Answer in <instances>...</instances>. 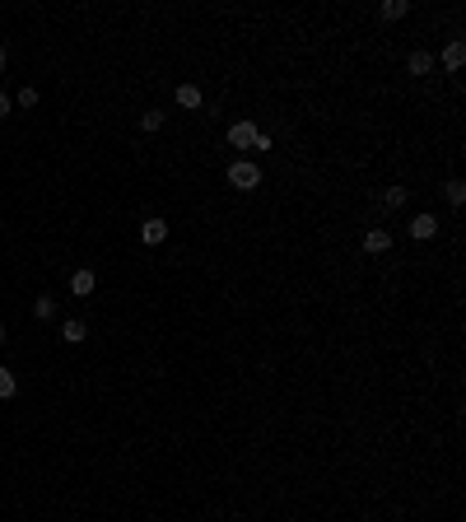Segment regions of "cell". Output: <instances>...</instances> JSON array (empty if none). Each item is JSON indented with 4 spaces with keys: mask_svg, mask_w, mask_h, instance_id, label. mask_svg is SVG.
<instances>
[{
    "mask_svg": "<svg viewBox=\"0 0 466 522\" xmlns=\"http://www.w3.org/2000/svg\"><path fill=\"white\" fill-rule=\"evenodd\" d=\"M229 182L238 191H252V187H261V168H256L252 159H238V164L229 168Z\"/></svg>",
    "mask_w": 466,
    "mask_h": 522,
    "instance_id": "obj_1",
    "label": "cell"
},
{
    "mask_svg": "<svg viewBox=\"0 0 466 522\" xmlns=\"http://www.w3.org/2000/svg\"><path fill=\"white\" fill-rule=\"evenodd\" d=\"M164 238H168V220H144L140 224V243L144 247H159Z\"/></svg>",
    "mask_w": 466,
    "mask_h": 522,
    "instance_id": "obj_2",
    "label": "cell"
},
{
    "mask_svg": "<svg viewBox=\"0 0 466 522\" xmlns=\"http://www.w3.org/2000/svg\"><path fill=\"white\" fill-rule=\"evenodd\" d=\"M93 289H98V276H93V271H75V276H70V294H75V299H89Z\"/></svg>",
    "mask_w": 466,
    "mask_h": 522,
    "instance_id": "obj_3",
    "label": "cell"
},
{
    "mask_svg": "<svg viewBox=\"0 0 466 522\" xmlns=\"http://www.w3.org/2000/svg\"><path fill=\"white\" fill-rule=\"evenodd\" d=\"M387 247H392V234H387V229H368V234H364V252H368V256H382Z\"/></svg>",
    "mask_w": 466,
    "mask_h": 522,
    "instance_id": "obj_4",
    "label": "cell"
},
{
    "mask_svg": "<svg viewBox=\"0 0 466 522\" xmlns=\"http://www.w3.org/2000/svg\"><path fill=\"white\" fill-rule=\"evenodd\" d=\"M252 140H256V126L252 122H233L229 126V144H233V149H247Z\"/></svg>",
    "mask_w": 466,
    "mask_h": 522,
    "instance_id": "obj_5",
    "label": "cell"
},
{
    "mask_svg": "<svg viewBox=\"0 0 466 522\" xmlns=\"http://www.w3.org/2000/svg\"><path fill=\"white\" fill-rule=\"evenodd\" d=\"M84 336H89V327L79 322V317H70V322H61V341H66V345H79V341H84Z\"/></svg>",
    "mask_w": 466,
    "mask_h": 522,
    "instance_id": "obj_6",
    "label": "cell"
},
{
    "mask_svg": "<svg viewBox=\"0 0 466 522\" xmlns=\"http://www.w3.org/2000/svg\"><path fill=\"white\" fill-rule=\"evenodd\" d=\"M443 66L448 70H462L466 66V42H448L443 47Z\"/></svg>",
    "mask_w": 466,
    "mask_h": 522,
    "instance_id": "obj_7",
    "label": "cell"
},
{
    "mask_svg": "<svg viewBox=\"0 0 466 522\" xmlns=\"http://www.w3.org/2000/svg\"><path fill=\"white\" fill-rule=\"evenodd\" d=\"M406 70H411V75H429V70H433V56L429 52H411V56H406Z\"/></svg>",
    "mask_w": 466,
    "mask_h": 522,
    "instance_id": "obj_8",
    "label": "cell"
},
{
    "mask_svg": "<svg viewBox=\"0 0 466 522\" xmlns=\"http://www.w3.org/2000/svg\"><path fill=\"white\" fill-rule=\"evenodd\" d=\"M411 234L415 238H433V234H438V220H433V215H415V220H411Z\"/></svg>",
    "mask_w": 466,
    "mask_h": 522,
    "instance_id": "obj_9",
    "label": "cell"
},
{
    "mask_svg": "<svg viewBox=\"0 0 466 522\" xmlns=\"http://www.w3.org/2000/svg\"><path fill=\"white\" fill-rule=\"evenodd\" d=\"M406 14H411L406 0H382V19H406Z\"/></svg>",
    "mask_w": 466,
    "mask_h": 522,
    "instance_id": "obj_10",
    "label": "cell"
},
{
    "mask_svg": "<svg viewBox=\"0 0 466 522\" xmlns=\"http://www.w3.org/2000/svg\"><path fill=\"white\" fill-rule=\"evenodd\" d=\"M178 103L182 108H200V89L196 84H178Z\"/></svg>",
    "mask_w": 466,
    "mask_h": 522,
    "instance_id": "obj_11",
    "label": "cell"
},
{
    "mask_svg": "<svg viewBox=\"0 0 466 522\" xmlns=\"http://www.w3.org/2000/svg\"><path fill=\"white\" fill-rule=\"evenodd\" d=\"M443 191H448V200H453V205H466V182H462V178H453Z\"/></svg>",
    "mask_w": 466,
    "mask_h": 522,
    "instance_id": "obj_12",
    "label": "cell"
},
{
    "mask_svg": "<svg viewBox=\"0 0 466 522\" xmlns=\"http://www.w3.org/2000/svg\"><path fill=\"white\" fill-rule=\"evenodd\" d=\"M159 126H164V112H159V108L140 112V131H159Z\"/></svg>",
    "mask_w": 466,
    "mask_h": 522,
    "instance_id": "obj_13",
    "label": "cell"
},
{
    "mask_svg": "<svg viewBox=\"0 0 466 522\" xmlns=\"http://www.w3.org/2000/svg\"><path fill=\"white\" fill-rule=\"evenodd\" d=\"M33 312L42 317V322H47V317H56V299H52V294H42V299L33 303Z\"/></svg>",
    "mask_w": 466,
    "mask_h": 522,
    "instance_id": "obj_14",
    "label": "cell"
},
{
    "mask_svg": "<svg viewBox=\"0 0 466 522\" xmlns=\"http://www.w3.org/2000/svg\"><path fill=\"white\" fill-rule=\"evenodd\" d=\"M14 103H19V108H38V89H33V84H23V89L14 93Z\"/></svg>",
    "mask_w": 466,
    "mask_h": 522,
    "instance_id": "obj_15",
    "label": "cell"
},
{
    "mask_svg": "<svg viewBox=\"0 0 466 522\" xmlns=\"http://www.w3.org/2000/svg\"><path fill=\"white\" fill-rule=\"evenodd\" d=\"M5 397H14V373L0 364V401H5Z\"/></svg>",
    "mask_w": 466,
    "mask_h": 522,
    "instance_id": "obj_16",
    "label": "cell"
},
{
    "mask_svg": "<svg viewBox=\"0 0 466 522\" xmlns=\"http://www.w3.org/2000/svg\"><path fill=\"white\" fill-rule=\"evenodd\" d=\"M406 196H411L406 187H387V196H382V200H387V205H406Z\"/></svg>",
    "mask_w": 466,
    "mask_h": 522,
    "instance_id": "obj_17",
    "label": "cell"
},
{
    "mask_svg": "<svg viewBox=\"0 0 466 522\" xmlns=\"http://www.w3.org/2000/svg\"><path fill=\"white\" fill-rule=\"evenodd\" d=\"M10 103H14L10 93H0V117H10Z\"/></svg>",
    "mask_w": 466,
    "mask_h": 522,
    "instance_id": "obj_18",
    "label": "cell"
},
{
    "mask_svg": "<svg viewBox=\"0 0 466 522\" xmlns=\"http://www.w3.org/2000/svg\"><path fill=\"white\" fill-rule=\"evenodd\" d=\"M5 61H10V52H5V47H0V70H5Z\"/></svg>",
    "mask_w": 466,
    "mask_h": 522,
    "instance_id": "obj_19",
    "label": "cell"
},
{
    "mask_svg": "<svg viewBox=\"0 0 466 522\" xmlns=\"http://www.w3.org/2000/svg\"><path fill=\"white\" fill-rule=\"evenodd\" d=\"M0 345H5V327H0Z\"/></svg>",
    "mask_w": 466,
    "mask_h": 522,
    "instance_id": "obj_20",
    "label": "cell"
}]
</instances>
